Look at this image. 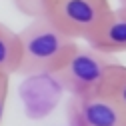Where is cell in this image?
<instances>
[{"instance_id": "obj_1", "label": "cell", "mask_w": 126, "mask_h": 126, "mask_svg": "<svg viewBox=\"0 0 126 126\" xmlns=\"http://www.w3.org/2000/svg\"><path fill=\"white\" fill-rule=\"evenodd\" d=\"M22 60L18 74H56L66 64L78 42L64 36L46 18H32L20 32Z\"/></svg>"}, {"instance_id": "obj_2", "label": "cell", "mask_w": 126, "mask_h": 126, "mask_svg": "<svg viewBox=\"0 0 126 126\" xmlns=\"http://www.w3.org/2000/svg\"><path fill=\"white\" fill-rule=\"evenodd\" d=\"M114 62L116 60H112V56L94 50L88 44H78L66 64L54 76L70 96L94 94L100 92L102 82Z\"/></svg>"}, {"instance_id": "obj_3", "label": "cell", "mask_w": 126, "mask_h": 126, "mask_svg": "<svg viewBox=\"0 0 126 126\" xmlns=\"http://www.w3.org/2000/svg\"><path fill=\"white\" fill-rule=\"evenodd\" d=\"M110 8V0H52L46 18L64 36L88 42Z\"/></svg>"}, {"instance_id": "obj_4", "label": "cell", "mask_w": 126, "mask_h": 126, "mask_svg": "<svg viewBox=\"0 0 126 126\" xmlns=\"http://www.w3.org/2000/svg\"><path fill=\"white\" fill-rule=\"evenodd\" d=\"M66 116L70 126H126V112L104 92L70 96Z\"/></svg>"}, {"instance_id": "obj_5", "label": "cell", "mask_w": 126, "mask_h": 126, "mask_svg": "<svg viewBox=\"0 0 126 126\" xmlns=\"http://www.w3.org/2000/svg\"><path fill=\"white\" fill-rule=\"evenodd\" d=\"M86 44L108 56L126 52V12L112 6Z\"/></svg>"}, {"instance_id": "obj_6", "label": "cell", "mask_w": 126, "mask_h": 126, "mask_svg": "<svg viewBox=\"0 0 126 126\" xmlns=\"http://www.w3.org/2000/svg\"><path fill=\"white\" fill-rule=\"evenodd\" d=\"M22 60V46L18 32L0 22V76L18 74Z\"/></svg>"}, {"instance_id": "obj_7", "label": "cell", "mask_w": 126, "mask_h": 126, "mask_svg": "<svg viewBox=\"0 0 126 126\" xmlns=\"http://www.w3.org/2000/svg\"><path fill=\"white\" fill-rule=\"evenodd\" d=\"M100 92L108 94L112 100L118 102V106L126 112V66L114 62L112 68L108 70Z\"/></svg>"}, {"instance_id": "obj_8", "label": "cell", "mask_w": 126, "mask_h": 126, "mask_svg": "<svg viewBox=\"0 0 126 126\" xmlns=\"http://www.w3.org/2000/svg\"><path fill=\"white\" fill-rule=\"evenodd\" d=\"M14 4H16V8L22 14H26V16L40 18V16H46L52 0H14Z\"/></svg>"}, {"instance_id": "obj_9", "label": "cell", "mask_w": 126, "mask_h": 126, "mask_svg": "<svg viewBox=\"0 0 126 126\" xmlns=\"http://www.w3.org/2000/svg\"><path fill=\"white\" fill-rule=\"evenodd\" d=\"M8 88H10V76H0V126L6 112V100H8Z\"/></svg>"}, {"instance_id": "obj_10", "label": "cell", "mask_w": 126, "mask_h": 126, "mask_svg": "<svg viewBox=\"0 0 126 126\" xmlns=\"http://www.w3.org/2000/svg\"><path fill=\"white\" fill-rule=\"evenodd\" d=\"M116 2H118V8H122L126 12V0H116Z\"/></svg>"}]
</instances>
